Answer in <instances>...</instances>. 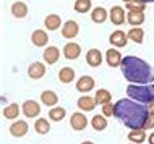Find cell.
Returning <instances> with one entry per match:
<instances>
[{"label": "cell", "instance_id": "cell-16", "mask_svg": "<svg viewBox=\"0 0 154 144\" xmlns=\"http://www.w3.org/2000/svg\"><path fill=\"white\" fill-rule=\"evenodd\" d=\"M31 42L34 44L36 47H45L49 42V36L44 29H36L31 34Z\"/></svg>", "mask_w": 154, "mask_h": 144}, {"label": "cell", "instance_id": "cell-24", "mask_svg": "<svg viewBox=\"0 0 154 144\" xmlns=\"http://www.w3.org/2000/svg\"><path fill=\"white\" fill-rule=\"evenodd\" d=\"M127 21L133 28H140L144 23V13H135V11H128Z\"/></svg>", "mask_w": 154, "mask_h": 144}, {"label": "cell", "instance_id": "cell-13", "mask_svg": "<svg viewBox=\"0 0 154 144\" xmlns=\"http://www.w3.org/2000/svg\"><path fill=\"white\" fill-rule=\"evenodd\" d=\"M122 53H120L117 49H109V50L106 52V62H107V65L112 68H115V67H120L122 65Z\"/></svg>", "mask_w": 154, "mask_h": 144}, {"label": "cell", "instance_id": "cell-33", "mask_svg": "<svg viewBox=\"0 0 154 144\" xmlns=\"http://www.w3.org/2000/svg\"><path fill=\"white\" fill-rule=\"evenodd\" d=\"M102 115L104 117H112V115H115V104L109 102V104L102 105Z\"/></svg>", "mask_w": 154, "mask_h": 144}, {"label": "cell", "instance_id": "cell-26", "mask_svg": "<svg viewBox=\"0 0 154 144\" xmlns=\"http://www.w3.org/2000/svg\"><path fill=\"white\" fill-rule=\"evenodd\" d=\"M18 115H20L18 104H10L3 109V118H7V120H15V118H18Z\"/></svg>", "mask_w": 154, "mask_h": 144}, {"label": "cell", "instance_id": "cell-19", "mask_svg": "<svg viewBox=\"0 0 154 144\" xmlns=\"http://www.w3.org/2000/svg\"><path fill=\"white\" fill-rule=\"evenodd\" d=\"M125 7L128 11H135V13H144L146 10V3L143 0H123Z\"/></svg>", "mask_w": 154, "mask_h": 144}, {"label": "cell", "instance_id": "cell-28", "mask_svg": "<svg viewBox=\"0 0 154 144\" xmlns=\"http://www.w3.org/2000/svg\"><path fill=\"white\" fill-rule=\"evenodd\" d=\"M146 139V131L144 130H133L128 133V141L133 144H141Z\"/></svg>", "mask_w": 154, "mask_h": 144}, {"label": "cell", "instance_id": "cell-22", "mask_svg": "<svg viewBox=\"0 0 154 144\" xmlns=\"http://www.w3.org/2000/svg\"><path fill=\"white\" fill-rule=\"evenodd\" d=\"M41 102L47 107H54L59 102V96L54 91H44V92H41Z\"/></svg>", "mask_w": 154, "mask_h": 144}, {"label": "cell", "instance_id": "cell-23", "mask_svg": "<svg viewBox=\"0 0 154 144\" xmlns=\"http://www.w3.org/2000/svg\"><path fill=\"white\" fill-rule=\"evenodd\" d=\"M59 80H60V83H63V84L72 83V81L75 80V70L70 68V67L60 68V71H59Z\"/></svg>", "mask_w": 154, "mask_h": 144}, {"label": "cell", "instance_id": "cell-29", "mask_svg": "<svg viewBox=\"0 0 154 144\" xmlns=\"http://www.w3.org/2000/svg\"><path fill=\"white\" fill-rule=\"evenodd\" d=\"M128 39L133 40V42H136V44H143L144 31L141 29V28H131V29L128 31Z\"/></svg>", "mask_w": 154, "mask_h": 144}, {"label": "cell", "instance_id": "cell-2", "mask_svg": "<svg viewBox=\"0 0 154 144\" xmlns=\"http://www.w3.org/2000/svg\"><path fill=\"white\" fill-rule=\"evenodd\" d=\"M122 73L130 84H151L154 81V70L148 62L133 55H127L122 60Z\"/></svg>", "mask_w": 154, "mask_h": 144}, {"label": "cell", "instance_id": "cell-15", "mask_svg": "<svg viewBox=\"0 0 154 144\" xmlns=\"http://www.w3.org/2000/svg\"><path fill=\"white\" fill-rule=\"evenodd\" d=\"M78 109L81 110V112H91V110L96 109V105H97V102H96L94 97H89V96H81L78 99L76 102Z\"/></svg>", "mask_w": 154, "mask_h": 144}, {"label": "cell", "instance_id": "cell-18", "mask_svg": "<svg viewBox=\"0 0 154 144\" xmlns=\"http://www.w3.org/2000/svg\"><path fill=\"white\" fill-rule=\"evenodd\" d=\"M107 18H109V13H107V10L104 7H96V8H93V11H91V20H93L96 24H102Z\"/></svg>", "mask_w": 154, "mask_h": 144}, {"label": "cell", "instance_id": "cell-30", "mask_svg": "<svg viewBox=\"0 0 154 144\" xmlns=\"http://www.w3.org/2000/svg\"><path fill=\"white\" fill-rule=\"evenodd\" d=\"M34 128L39 134H47L51 131V123H49L47 118H37L34 123Z\"/></svg>", "mask_w": 154, "mask_h": 144}, {"label": "cell", "instance_id": "cell-10", "mask_svg": "<svg viewBox=\"0 0 154 144\" xmlns=\"http://www.w3.org/2000/svg\"><path fill=\"white\" fill-rule=\"evenodd\" d=\"M109 42L114 47H119V49L120 47H125V46H127V42H128V34H125L123 31L117 29V31H114L109 36Z\"/></svg>", "mask_w": 154, "mask_h": 144}, {"label": "cell", "instance_id": "cell-8", "mask_svg": "<svg viewBox=\"0 0 154 144\" xmlns=\"http://www.w3.org/2000/svg\"><path fill=\"white\" fill-rule=\"evenodd\" d=\"M81 53V47L76 42H66L63 46V57L66 60H76Z\"/></svg>", "mask_w": 154, "mask_h": 144}, {"label": "cell", "instance_id": "cell-31", "mask_svg": "<svg viewBox=\"0 0 154 144\" xmlns=\"http://www.w3.org/2000/svg\"><path fill=\"white\" fill-rule=\"evenodd\" d=\"M65 115H66V110L63 107H52L51 112H49V118L52 122H62L65 118Z\"/></svg>", "mask_w": 154, "mask_h": 144}, {"label": "cell", "instance_id": "cell-9", "mask_svg": "<svg viewBox=\"0 0 154 144\" xmlns=\"http://www.w3.org/2000/svg\"><path fill=\"white\" fill-rule=\"evenodd\" d=\"M94 86H96V83H94L93 76H89V75H83L80 80L76 81L78 92H89L94 89Z\"/></svg>", "mask_w": 154, "mask_h": 144}, {"label": "cell", "instance_id": "cell-4", "mask_svg": "<svg viewBox=\"0 0 154 144\" xmlns=\"http://www.w3.org/2000/svg\"><path fill=\"white\" fill-rule=\"evenodd\" d=\"M70 126L75 131H83L88 126V118L83 112H75L72 117H70Z\"/></svg>", "mask_w": 154, "mask_h": 144}, {"label": "cell", "instance_id": "cell-6", "mask_svg": "<svg viewBox=\"0 0 154 144\" xmlns=\"http://www.w3.org/2000/svg\"><path fill=\"white\" fill-rule=\"evenodd\" d=\"M28 130H29V126H28V123L24 122V120H16V122H13V123L10 125V128H8L10 134H11V136H15V138H23V136H26Z\"/></svg>", "mask_w": 154, "mask_h": 144}, {"label": "cell", "instance_id": "cell-14", "mask_svg": "<svg viewBox=\"0 0 154 144\" xmlns=\"http://www.w3.org/2000/svg\"><path fill=\"white\" fill-rule=\"evenodd\" d=\"M109 18H110V21L114 23L115 26H120V24L125 23V10L122 7H119V5L112 7L110 11H109Z\"/></svg>", "mask_w": 154, "mask_h": 144}, {"label": "cell", "instance_id": "cell-25", "mask_svg": "<svg viewBox=\"0 0 154 144\" xmlns=\"http://www.w3.org/2000/svg\"><path fill=\"white\" fill-rule=\"evenodd\" d=\"M91 126L96 130V131H104L107 128V118L104 115H94L91 118Z\"/></svg>", "mask_w": 154, "mask_h": 144}, {"label": "cell", "instance_id": "cell-40", "mask_svg": "<svg viewBox=\"0 0 154 144\" xmlns=\"http://www.w3.org/2000/svg\"><path fill=\"white\" fill-rule=\"evenodd\" d=\"M152 83H154V81H152Z\"/></svg>", "mask_w": 154, "mask_h": 144}, {"label": "cell", "instance_id": "cell-1", "mask_svg": "<svg viewBox=\"0 0 154 144\" xmlns=\"http://www.w3.org/2000/svg\"><path fill=\"white\" fill-rule=\"evenodd\" d=\"M125 126L131 130H144L149 117L148 105H141L133 99H120L115 102V115Z\"/></svg>", "mask_w": 154, "mask_h": 144}, {"label": "cell", "instance_id": "cell-37", "mask_svg": "<svg viewBox=\"0 0 154 144\" xmlns=\"http://www.w3.org/2000/svg\"><path fill=\"white\" fill-rule=\"evenodd\" d=\"M81 144H94L93 141H85V142H81Z\"/></svg>", "mask_w": 154, "mask_h": 144}, {"label": "cell", "instance_id": "cell-7", "mask_svg": "<svg viewBox=\"0 0 154 144\" xmlns=\"http://www.w3.org/2000/svg\"><path fill=\"white\" fill-rule=\"evenodd\" d=\"M78 32H80V26H78L76 21H73V20H68L63 28H62V36H63L65 39H75L78 36Z\"/></svg>", "mask_w": 154, "mask_h": 144}, {"label": "cell", "instance_id": "cell-21", "mask_svg": "<svg viewBox=\"0 0 154 144\" xmlns=\"http://www.w3.org/2000/svg\"><path fill=\"white\" fill-rule=\"evenodd\" d=\"M10 10H11V15L15 18H24L28 15V5L24 2H13Z\"/></svg>", "mask_w": 154, "mask_h": 144}, {"label": "cell", "instance_id": "cell-17", "mask_svg": "<svg viewBox=\"0 0 154 144\" xmlns=\"http://www.w3.org/2000/svg\"><path fill=\"white\" fill-rule=\"evenodd\" d=\"M42 57H44V62H45L47 65H54V63H57V60H59L60 50H59L55 46H51V47H47V49L44 50Z\"/></svg>", "mask_w": 154, "mask_h": 144}, {"label": "cell", "instance_id": "cell-3", "mask_svg": "<svg viewBox=\"0 0 154 144\" xmlns=\"http://www.w3.org/2000/svg\"><path fill=\"white\" fill-rule=\"evenodd\" d=\"M128 97L140 104H149L154 100V83L151 84H128Z\"/></svg>", "mask_w": 154, "mask_h": 144}, {"label": "cell", "instance_id": "cell-35", "mask_svg": "<svg viewBox=\"0 0 154 144\" xmlns=\"http://www.w3.org/2000/svg\"><path fill=\"white\" fill-rule=\"evenodd\" d=\"M148 110H149V113H154V100L148 104Z\"/></svg>", "mask_w": 154, "mask_h": 144}, {"label": "cell", "instance_id": "cell-38", "mask_svg": "<svg viewBox=\"0 0 154 144\" xmlns=\"http://www.w3.org/2000/svg\"><path fill=\"white\" fill-rule=\"evenodd\" d=\"M144 3H148V2H154V0H143Z\"/></svg>", "mask_w": 154, "mask_h": 144}, {"label": "cell", "instance_id": "cell-32", "mask_svg": "<svg viewBox=\"0 0 154 144\" xmlns=\"http://www.w3.org/2000/svg\"><path fill=\"white\" fill-rule=\"evenodd\" d=\"M73 8L76 13H88L91 10V0H76Z\"/></svg>", "mask_w": 154, "mask_h": 144}, {"label": "cell", "instance_id": "cell-27", "mask_svg": "<svg viewBox=\"0 0 154 144\" xmlns=\"http://www.w3.org/2000/svg\"><path fill=\"white\" fill-rule=\"evenodd\" d=\"M94 99H96V102H97V105H106V104H109V102H112V96L107 89H97Z\"/></svg>", "mask_w": 154, "mask_h": 144}, {"label": "cell", "instance_id": "cell-34", "mask_svg": "<svg viewBox=\"0 0 154 144\" xmlns=\"http://www.w3.org/2000/svg\"><path fill=\"white\" fill-rule=\"evenodd\" d=\"M152 128H154V113H149L146 125H144V130H152Z\"/></svg>", "mask_w": 154, "mask_h": 144}, {"label": "cell", "instance_id": "cell-11", "mask_svg": "<svg viewBox=\"0 0 154 144\" xmlns=\"http://www.w3.org/2000/svg\"><path fill=\"white\" fill-rule=\"evenodd\" d=\"M45 75V65L41 63V62H34L28 67V76L31 80H41Z\"/></svg>", "mask_w": 154, "mask_h": 144}, {"label": "cell", "instance_id": "cell-39", "mask_svg": "<svg viewBox=\"0 0 154 144\" xmlns=\"http://www.w3.org/2000/svg\"><path fill=\"white\" fill-rule=\"evenodd\" d=\"M130 144H133V142H130Z\"/></svg>", "mask_w": 154, "mask_h": 144}, {"label": "cell", "instance_id": "cell-36", "mask_svg": "<svg viewBox=\"0 0 154 144\" xmlns=\"http://www.w3.org/2000/svg\"><path fill=\"white\" fill-rule=\"evenodd\" d=\"M148 142H149V144H154V133H151V134H149V138H148Z\"/></svg>", "mask_w": 154, "mask_h": 144}, {"label": "cell", "instance_id": "cell-20", "mask_svg": "<svg viewBox=\"0 0 154 144\" xmlns=\"http://www.w3.org/2000/svg\"><path fill=\"white\" fill-rule=\"evenodd\" d=\"M60 24H62V20H60V16L55 15V13L47 15L44 20V26L47 28L49 31H57L60 28Z\"/></svg>", "mask_w": 154, "mask_h": 144}, {"label": "cell", "instance_id": "cell-12", "mask_svg": "<svg viewBox=\"0 0 154 144\" xmlns=\"http://www.w3.org/2000/svg\"><path fill=\"white\" fill-rule=\"evenodd\" d=\"M86 63L89 65V67H101L102 63V53L99 49H89L88 52H86Z\"/></svg>", "mask_w": 154, "mask_h": 144}, {"label": "cell", "instance_id": "cell-5", "mask_svg": "<svg viewBox=\"0 0 154 144\" xmlns=\"http://www.w3.org/2000/svg\"><path fill=\"white\" fill-rule=\"evenodd\" d=\"M21 110H23L24 117L34 118V117H39V113H41V105L37 104L36 100H32V99H28V100H24Z\"/></svg>", "mask_w": 154, "mask_h": 144}]
</instances>
